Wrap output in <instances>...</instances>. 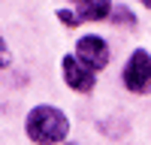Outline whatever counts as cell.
<instances>
[{"instance_id": "8fae6325", "label": "cell", "mask_w": 151, "mask_h": 145, "mask_svg": "<svg viewBox=\"0 0 151 145\" xmlns=\"http://www.w3.org/2000/svg\"><path fill=\"white\" fill-rule=\"evenodd\" d=\"M76 3H79V0H76Z\"/></svg>"}, {"instance_id": "9c48e42d", "label": "cell", "mask_w": 151, "mask_h": 145, "mask_svg": "<svg viewBox=\"0 0 151 145\" xmlns=\"http://www.w3.org/2000/svg\"><path fill=\"white\" fill-rule=\"evenodd\" d=\"M139 3H142V6H145V9H151V0H139Z\"/></svg>"}, {"instance_id": "277c9868", "label": "cell", "mask_w": 151, "mask_h": 145, "mask_svg": "<svg viewBox=\"0 0 151 145\" xmlns=\"http://www.w3.org/2000/svg\"><path fill=\"white\" fill-rule=\"evenodd\" d=\"M60 70H64V82L70 85V88L76 94H91L97 88V76L91 67H85L76 55H64V60H60Z\"/></svg>"}, {"instance_id": "6da1fadb", "label": "cell", "mask_w": 151, "mask_h": 145, "mask_svg": "<svg viewBox=\"0 0 151 145\" xmlns=\"http://www.w3.org/2000/svg\"><path fill=\"white\" fill-rule=\"evenodd\" d=\"M24 133L33 145H60L70 133L67 115L55 106H33L24 118Z\"/></svg>"}, {"instance_id": "8992f818", "label": "cell", "mask_w": 151, "mask_h": 145, "mask_svg": "<svg viewBox=\"0 0 151 145\" xmlns=\"http://www.w3.org/2000/svg\"><path fill=\"white\" fill-rule=\"evenodd\" d=\"M109 21H112V24H124V27H133V24H136V15H133L127 6H112Z\"/></svg>"}, {"instance_id": "7a4b0ae2", "label": "cell", "mask_w": 151, "mask_h": 145, "mask_svg": "<svg viewBox=\"0 0 151 145\" xmlns=\"http://www.w3.org/2000/svg\"><path fill=\"white\" fill-rule=\"evenodd\" d=\"M121 82L124 88L133 91V94H148L151 91V55L145 48H136V52L127 57L121 72Z\"/></svg>"}, {"instance_id": "5b68a950", "label": "cell", "mask_w": 151, "mask_h": 145, "mask_svg": "<svg viewBox=\"0 0 151 145\" xmlns=\"http://www.w3.org/2000/svg\"><path fill=\"white\" fill-rule=\"evenodd\" d=\"M76 15L79 21H106L112 15V0H79Z\"/></svg>"}, {"instance_id": "52a82bcc", "label": "cell", "mask_w": 151, "mask_h": 145, "mask_svg": "<svg viewBox=\"0 0 151 145\" xmlns=\"http://www.w3.org/2000/svg\"><path fill=\"white\" fill-rule=\"evenodd\" d=\"M58 21L67 24V27H79V15L70 12V9H58Z\"/></svg>"}, {"instance_id": "ba28073f", "label": "cell", "mask_w": 151, "mask_h": 145, "mask_svg": "<svg viewBox=\"0 0 151 145\" xmlns=\"http://www.w3.org/2000/svg\"><path fill=\"white\" fill-rule=\"evenodd\" d=\"M9 60H12V55H9V48H6V42H3V36H0V70L9 67Z\"/></svg>"}, {"instance_id": "30bf717a", "label": "cell", "mask_w": 151, "mask_h": 145, "mask_svg": "<svg viewBox=\"0 0 151 145\" xmlns=\"http://www.w3.org/2000/svg\"><path fill=\"white\" fill-rule=\"evenodd\" d=\"M67 145H73V142H67Z\"/></svg>"}, {"instance_id": "3957f363", "label": "cell", "mask_w": 151, "mask_h": 145, "mask_svg": "<svg viewBox=\"0 0 151 145\" xmlns=\"http://www.w3.org/2000/svg\"><path fill=\"white\" fill-rule=\"evenodd\" d=\"M76 57H79L85 67H91V70L97 72V70L109 67L112 52H109V45H106V39H103V36L88 33V36H82V39L76 42Z\"/></svg>"}]
</instances>
